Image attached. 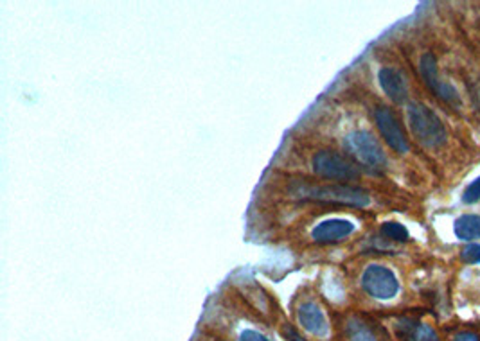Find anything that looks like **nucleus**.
<instances>
[{
  "mask_svg": "<svg viewBox=\"0 0 480 341\" xmlns=\"http://www.w3.org/2000/svg\"><path fill=\"white\" fill-rule=\"evenodd\" d=\"M290 193L301 200L322 201V203L346 205V207H367L371 203V196L367 190L360 187L346 185V183H311V182H295L290 187Z\"/></svg>",
  "mask_w": 480,
  "mask_h": 341,
  "instance_id": "1",
  "label": "nucleus"
},
{
  "mask_svg": "<svg viewBox=\"0 0 480 341\" xmlns=\"http://www.w3.org/2000/svg\"><path fill=\"white\" fill-rule=\"evenodd\" d=\"M409 126L416 141L424 148L437 149L446 144V128L439 117L423 103L409 104Z\"/></svg>",
  "mask_w": 480,
  "mask_h": 341,
  "instance_id": "2",
  "label": "nucleus"
},
{
  "mask_svg": "<svg viewBox=\"0 0 480 341\" xmlns=\"http://www.w3.org/2000/svg\"><path fill=\"white\" fill-rule=\"evenodd\" d=\"M346 151L371 170H384L387 167V156L376 137L367 130H354L344 137Z\"/></svg>",
  "mask_w": 480,
  "mask_h": 341,
  "instance_id": "3",
  "label": "nucleus"
},
{
  "mask_svg": "<svg viewBox=\"0 0 480 341\" xmlns=\"http://www.w3.org/2000/svg\"><path fill=\"white\" fill-rule=\"evenodd\" d=\"M313 170L326 180L353 182L360 176L358 167L347 156L336 151H319L313 156Z\"/></svg>",
  "mask_w": 480,
  "mask_h": 341,
  "instance_id": "4",
  "label": "nucleus"
},
{
  "mask_svg": "<svg viewBox=\"0 0 480 341\" xmlns=\"http://www.w3.org/2000/svg\"><path fill=\"white\" fill-rule=\"evenodd\" d=\"M361 287L369 297L376 300H391L398 295L399 282L389 268L371 264L361 275Z\"/></svg>",
  "mask_w": 480,
  "mask_h": 341,
  "instance_id": "5",
  "label": "nucleus"
},
{
  "mask_svg": "<svg viewBox=\"0 0 480 341\" xmlns=\"http://www.w3.org/2000/svg\"><path fill=\"white\" fill-rule=\"evenodd\" d=\"M419 72L423 78L424 85L432 90L443 103L450 104V106L459 108L461 106V96H459L457 88L450 83L443 81L439 78V71H437V60L432 52H424L419 60Z\"/></svg>",
  "mask_w": 480,
  "mask_h": 341,
  "instance_id": "6",
  "label": "nucleus"
},
{
  "mask_svg": "<svg viewBox=\"0 0 480 341\" xmlns=\"http://www.w3.org/2000/svg\"><path fill=\"white\" fill-rule=\"evenodd\" d=\"M374 119H376L378 130H380L381 137L385 138V142L389 144V148L394 149L399 155H405L409 153L410 144L409 138H406L405 130H403L401 123L396 117L394 111L387 106H380L374 113Z\"/></svg>",
  "mask_w": 480,
  "mask_h": 341,
  "instance_id": "7",
  "label": "nucleus"
},
{
  "mask_svg": "<svg viewBox=\"0 0 480 341\" xmlns=\"http://www.w3.org/2000/svg\"><path fill=\"white\" fill-rule=\"evenodd\" d=\"M353 232L354 225L347 219H326L313 228L311 239L319 245H331L349 238Z\"/></svg>",
  "mask_w": 480,
  "mask_h": 341,
  "instance_id": "8",
  "label": "nucleus"
},
{
  "mask_svg": "<svg viewBox=\"0 0 480 341\" xmlns=\"http://www.w3.org/2000/svg\"><path fill=\"white\" fill-rule=\"evenodd\" d=\"M297 318L302 329L311 334V336L326 337L329 334V325L324 311L316 304H313V302H304V304L299 305Z\"/></svg>",
  "mask_w": 480,
  "mask_h": 341,
  "instance_id": "9",
  "label": "nucleus"
},
{
  "mask_svg": "<svg viewBox=\"0 0 480 341\" xmlns=\"http://www.w3.org/2000/svg\"><path fill=\"white\" fill-rule=\"evenodd\" d=\"M378 81H380L381 90L385 96L396 104H403L409 97V86H406L405 78L399 71L392 67H384L378 72Z\"/></svg>",
  "mask_w": 480,
  "mask_h": 341,
  "instance_id": "10",
  "label": "nucleus"
},
{
  "mask_svg": "<svg viewBox=\"0 0 480 341\" xmlns=\"http://www.w3.org/2000/svg\"><path fill=\"white\" fill-rule=\"evenodd\" d=\"M346 332L349 341H385L384 334L378 327L361 318H351L347 322Z\"/></svg>",
  "mask_w": 480,
  "mask_h": 341,
  "instance_id": "11",
  "label": "nucleus"
},
{
  "mask_svg": "<svg viewBox=\"0 0 480 341\" xmlns=\"http://www.w3.org/2000/svg\"><path fill=\"white\" fill-rule=\"evenodd\" d=\"M455 235L462 241H476L480 239V215L466 214L455 221Z\"/></svg>",
  "mask_w": 480,
  "mask_h": 341,
  "instance_id": "12",
  "label": "nucleus"
},
{
  "mask_svg": "<svg viewBox=\"0 0 480 341\" xmlns=\"http://www.w3.org/2000/svg\"><path fill=\"white\" fill-rule=\"evenodd\" d=\"M403 330H405L403 337H406L409 341H439L436 330L426 323L406 322V325H403Z\"/></svg>",
  "mask_w": 480,
  "mask_h": 341,
  "instance_id": "13",
  "label": "nucleus"
},
{
  "mask_svg": "<svg viewBox=\"0 0 480 341\" xmlns=\"http://www.w3.org/2000/svg\"><path fill=\"white\" fill-rule=\"evenodd\" d=\"M381 234L385 235L387 239H391V241H396V243H405L409 241L410 234L409 230H406L405 226L399 225V223H385L384 226H381Z\"/></svg>",
  "mask_w": 480,
  "mask_h": 341,
  "instance_id": "14",
  "label": "nucleus"
},
{
  "mask_svg": "<svg viewBox=\"0 0 480 341\" xmlns=\"http://www.w3.org/2000/svg\"><path fill=\"white\" fill-rule=\"evenodd\" d=\"M461 259L468 264H479L480 263V245L471 243V245L464 246L461 252Z\"/></svg>",
  "mask_w": 480,
  "mask_h": 341,
  "instance_id": "15",
  "label": "nucleus"
},
{
  "mask_svg": "<svg viewBox=\"0 0 480 341\" xmlns=\"http://www.w3.org/2000/svg\"><path fill=\"white\" fill-rule=\"evenodd\" d=\"M479 200H480V176L475 180V182L469 183L468 189H466L464 194H462V201H464V203H476Z\"/></svg>",
  "mask_w": 480,
  "mask_h": 341,
  "instance_id": "16",
  "label": "nucleus"
},
{
  "mask_svg": "<svg viewBox=\"0 0 480 341\" xmlns=\"http://www.w3.org/2000/svg\"><path fill=\"white\" fill-rule=\"evenodd\" d=\"M238 341H270V340L266 336H263L261 332H257V330L246 329V330H243L241 334H239Z\"/></svg>",
  "mask_w": 480,
  "mask_h": 341,
  "instance_id": "17",
  "label": "nucleus"
},
{
  "mask_svg": "<svg viewBox=\"0 0 480 341\" xmlns=\"http://www.w3.org/2000/svg\"><path fill=\"white\" fill-rule=\"evenodd\" d=\"M283 334L288 341H308V340H304V337H302L301 334L294 329V327H284Z\"/></svg>",
  "mask_w": 480,
  "mask_h": 341,
  "instance_id": "18",
  "label": "nucleus"
},
{
  "mask_svg": "<svg viewBox=\"0 0 480 341\" xmlns=\"http://www.w3.org/2000/svg\"><path fill=\"white\" fill-rule=\"evenodd\" d=\"M454 341H480V337L475 332H469V330H462V332L455 334Z\"/></svg>",
  "mask_w": 480,
  "mask_h": 341,
  "instance_id": "19",
  "label": "nucleus"
},
{
  "mask_svg": "<svg viewBox=\"0 0 480 341\" xmlns=\"http://www.w3.org/2000/svg\"><path fill=\"white\" fill-rule=\"evenodd\" d=\"M476 101H479V106H480V86H479V92H476Z\"/></svg>",
  "mask_w": 480,
  "mask_h": 341,
  "instance_id": "20",
  "label": "nucleus"
}]
</instances>
